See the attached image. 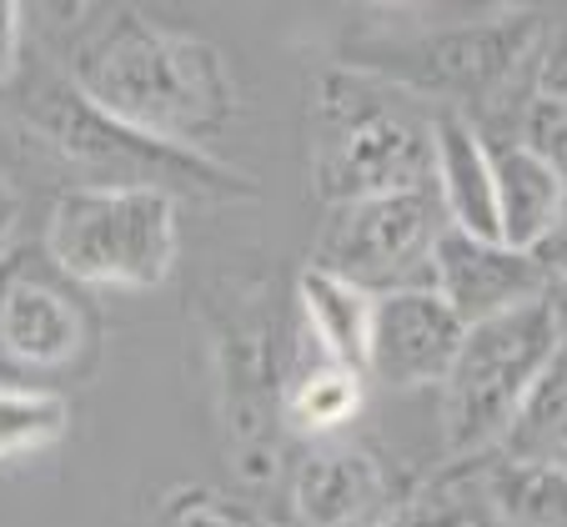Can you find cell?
<instances>
[{"label":"cell","instance_id":"cell-17","mask_svg":"<svg viewBox=\"0 0 567 527\" xmlns=\"http://www.w3.org/2000/svg\"><path fill=\"white\" fill-rule=\"evenodd\" d=\"M362 402H367V376L332 362V356H321L307 337V356L297 362V376H291V388H287V407H281L291 447L297 442L342 437L347 422H357Z\"/></svg>","mask_w":567,"mask_h":527},{"label":"cell","instance_id":"cell-24","mask_svg":"<svg viewBox=\"0 0 567 527\" xmlns=\"http://www.w3.org/2000/svg\"><path fill=\"white\" fill-rule=\"evenodd\" d=\"M25 65V11L0 6V86H11Z\"/></svg>","mask_w":567,"mask_h":527},{"label":"cell","instance_id":"cell-4","mask_svg":"<svg viewBox=\"0 0 567 527\" xmlns=\"http://www.w3.org/2000/svg\"><path fill=\"white\" fill-rule=\"evenodd\" d=\"M307 182L332 211L432 186V116H422V101L408 91L327 61L311 86Z\"/></svg>","mask_w":567,"mask_h":527},{"label":"cell","instance_id":"cell-6","mask_svg":"<svg viewBox=\"0 0 567 527\" xmlns=\"http://www.w3.org/2000/svg\"><path fill=\"white\" fill-rule=\"evenodd\" d=\"M41 251L86 291H151L182 257V202L151 186H65L45 216Z\"/></svg>","mask_w":567,"mask_h":527},{"label":"cell","instance_id":"cell-21","mask_svg":"<svg viewBox=\"0 0 567 527\" xmlns=\"http://www.w3.org/2000/svg\"><path fill=\"white\" fill-rule=\"evenodd\" d=\"M257 507L236 503L216 487H176L156 507V527H251Z\"/></svg>","mask_w":567,"mask_h":527},{"label":"cell","instance_id":"cell-7","mask_svg":"<svg viewBox=\"0 0 567 527\" xmlns=\"http://www.w3.org/2000/svg\"><path fill=\"white\" fill-rule=\"evenodd\" d=\"M557 356H563V332H557L553 287H547V297L467 327L457 362L437 388L442 437H447L452 463L487 457V452L503 447L507 427L517 422L523 402L533 397V388Z\"/></svg>","mask_w":567,"mask_h":527},{"label":"cell","instance_id":"cell-23","mask_svg":"<svg viewBox=\"0 0 567 527\" xmlns=\"http://www.w3.org/2000/svg\"><path fill=\"white\" fill-rule=\"evenodd\" d=\"M533 101H567V11L547 16L533 61Z\"/></svg>","mask_w":567,"mask_h":527},{"label":"cell","instance_id":"cell-3","mask_svg":"<svg viewBox=\"0 0 567 527\" xmlns=\"http://www.w3.org/2000/svg\"><path fill=\"white\" fill-rule=\"evenodd\" d=\"M65 81L121 126L202 156H216L241 106L221 45L121 6L96 11V25L71 41Z\"/></svg>","mask_w":567,"mask_h":527},{"label":"cell","instance_id":"cell-5","mask_svg":"<svg viewBox=\"0 0 567 527\" xmlns=\"http://www.w3.org/2000/svg\"><path fill=\"white\" fill-rule=\"evenodd\" d=\"M25 136L45 146L55 162L75 166L86 186H151L176 202H247L257 182L221 156H202L186 146H166L121 126L101 106H91L65 75H35L16 101Z\"/></svg>","mask_w":567,"mask_h":527},{"label":"cell","instance_id":"cell-28","mask_svg":"<svg viewBox=\"0 0 567 527\" xmlns=\"http://www.w3.org/2000/svg\"><path fill=\"white\" fill-rule=\"evenodd\" d=\"M251 527H287V523H271V517H261V513H257V523H251Z\"/></svg>","mask_w":567,"mask_h":527},{"label":"cell","instance_id":"cell-18","mask_svg":"<svg viewBox=\"0 0 567 527\" xmlns=\"http://www.w3.org/2000/svg\"><path fill=\"white\" fill-rule=\"evenodd\" d=\"M372 527H482L477 487H472V457L447 463L432 477H408Z\"/></svg>","mask_w":567,"mask_h":527},{"label":"cell","instance_id":"cell-14","mask_svg":"<svg viewBox=\"0 0 567 527\" xmlns=\"http://www.w3.org/2000/svg\"><path fill=\"white\" fill-rule=\"evenodd\" d=\"M432 192L452 231L477 241H497V202L487 146L472 121L452 111H432Z\"/></svg>","mask_w":567,"mask_h":527},{"label":"cell","instance_id":"cell-11","mask_svg":"<svg viewBox=\"0 0 567 527\" xmlns=\"http://www.w3.org/2000/svg\"><path fill=\"white\" fill-rule=\"evenodd\" d=\"M467 327L457 322L447 301L432 287L386 291L372 301V347H367V376L392 392L442 388L457 362Z\"/></svg>","mask_w":567,"mask_h":527},{"label":"cell","instance_id":"cell-8","mask_svg":"<svg viewBox=\"0 0 567 527\" xmlns=\"http://www.w3.org/2000/svg\"><path fill=\"white\" fill-rule=\"evenodd\" d=\"M106 332L86 287L45 261L41 247H21L0 261V356L31 376L96 372Z\"/></svg>","mask_w":567,"mask_h":527},{"label":"cell","instance_id":"cell-13","mask_svg":"<svg viewBox=\"0 0 567 527\" xmlns=\"http://www.w3.org/2000/svg\"><path fill=\"white\" fill-rule=\"evenodd\" d=\"M487 166H493V202H497V241L513 251H533L537 241L563 221L567 202L547 162L517 136V126L482 131Z\"/></svg>","mask_w":567,"mask_h":527},{"label":"cell","instance_id":"cell-19","mask_svg":"<svg viewBox=\"0 0 567 527\" xmlns=\"http://www.w3.org/2000/svg\"><path fill=\"white\" fill-rule=\"evenodd\" d=\"M497 452H507L517 463L553 467V473L567 477V356H557L547 366V376L533 388V397L523 402V412L507 427Z\"/></svg>","mask_w":567,"mask_h":527},{"label":"cell","instance_id":"cell-10","mask_svg":"<svg viewBox=\"0 0 567 527\" xmlns=\"http://www.w3.org/2000/svg\"><path fill=\"white\" fill-rule=\"evenodd\" d=\"M287 527H372L402 493V477L372 447L347 437L301 442L287 452Z\"/></svg>","mask_w":567,"mask_h":527},{"label":"cell","instance_id":"cell-12","mask_svg":"<svg viewBox=\"0 0 567 527\" xmlns=\"http://www.w3.org/2000/svg\"><path fill=\"white\" fill-rule=\"evenodd\" d=\"M432 291L457 312L462 327H477L487 317L523 307V301L547 297V277L533 261V251L462 237V231L447 226L437 251H432Z\"/></svg>","mask_w":567,"mask_h":527},{"label":"cell","instance_id":"cell-15","mask_svg":"<svg viewBox=\"0 0 567 527\" xmlns=\"http://www.w3.org/2000/svg\"><path fill=\"white\" fill-rule=\"evenodd\" d=\"M291 291H297V317L307 327L311 347L332 362L352 366V372L367 376V347H372V291L352 287V281L332 277L321 267H301L291 277Z\"/></svg>","mask_w":567,"mask_h":527},{"label":"cell","instance_id":"cell-2","mask_svg":"<svg viewBox=\"0 0 567 527\" xmlns=\"http://www.w3.org/2000/svg\"><path fill=\"white\" fill-rule=\"evenodd\" d=\"M206 382L221 457L241 483H271L287 467V388L307 356L297 291L277 261H221L196 291Z\"/></svg>","mask_w":567,"mask_h":527},{"label":"cell","instance_id":"cell-9","mask_svg":"<svg viewBox=\"0 0 567 527\" xmlns=\"http://www.w3.org/2000/svg\"><path fill=\"white\" fill-rule=\"evenodd\" d=\"M442 231H447V216H442L432 186L367 196V202L337 206L327 216L317 247H311V267L332 271L372 297L432 287V251H437Z\"/></svg>","mask_w":567,"mask_h":527},{"label":"cell","instance_id":"cell-20","mask_svg":"<svg viewBox=\"0 0 567 527\" xmlns=\"http://www.w3.org/2000/svg\"><path fill=\"white\" fill-rule=\"evenodd\" d=\"M71 432V402L51 388H0V463L45 452Z\"/></svg>","mask_w":567,"mask_h":527},{"label":"cell","instance_id":"cell-27","mask_svg":"<svg viewBox=\"0 0 567 527\" xmlns=\"http://www.w3.org/2000/svg\"><path fill=\"white\" fill-rule=\"evenodd\" d=\"M553 307H557V332H563V356H567V291L553 287Z\"/></svg>","mask_w":567,"mask_h":527},{"label":"cell","instance_id":"cell-26","mask_svg":"<svg viewBox=\"0 0 567 527\" xmlns=\"http://www.w3.org/2000/svg\"><path fill=\"white\" fill-rule=\"evenodd\" d=\"M533 261L543 267L547 287H563L567 291V211H563V221H557L553 231H547V237L533 247Z\"/></svg>","mask_w":567,"mask_h":527},{"label":"cell","instance_id":"cell-16","mask_svg":"<svg viewBox=\"0 0 567 527\" xmlns=\"http://www.w3.org/2000/svg\"><path fill=\"white\" fill-rule=\"evenodd\" d=\"M482 527H567V477L507 452L472 457Z\"/></svg>","mask_w":567,"mask_h":527},{"label":"cell","instance_id":"cell-22","mask_svg":"<svg viewBox=\"0 0 567 527\" xmlns=\"http://www.w3.org/2000/svg\"><path fill=\"white\" fill-rule=\"evenodd\" d=\"M517 136L547 162V172L557 176L567 202V101H533L523 111V121H517Z\"/></svg>","mask_w":567,"mask_h":527},{"label":"cell","instance_id":"cell-25","mask_svg":"<svg viewBox=\"0 0 567 527\" xmlns=\"http://www.w3.org/2000/svg\"><path fill=\"white\" fill-rule=\"evenodd\" d=\"M21 221H25V196L16 186V176L0 166V261L21 251Z\"/></svg>","mask_w":567,"mask_h":527},{"label":"cell","instance_id":"cell-1","mask_svg":"<svg viewBox=\"0 0 567 527\" xmlns=\"http://www.w3.org/2000/svg\"><path fill=\"white\" fill-rule=\"evenodd\" d=\"M547 16L537 6H372L332 45V65L432 101L477 131L517 126L533 106Z\"/></svg>","mask_w":567,"mask_h":527}]
</instances>
